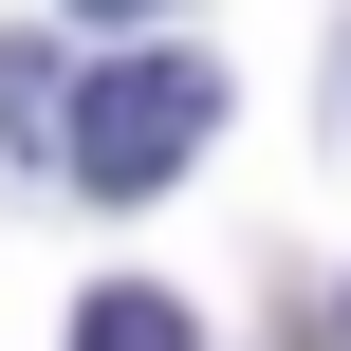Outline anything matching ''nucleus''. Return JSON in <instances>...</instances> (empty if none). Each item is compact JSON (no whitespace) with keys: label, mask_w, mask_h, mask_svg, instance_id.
<instances>
[{"label":"nucleus","mask_w":351,"mask_h":351,"mask_svg":"<svg viewBox=\"0 0 351 351\" xmlns=\"http://www.w3.org/2000/svg\"><path fill=\"white\" fill-rule=\"evenodd\" d=\"M204 130H222V56H111V74H74V148H56V167H74L93 204H148Z\"/></svg>","instance_id":"obj_1"},{"label":"nucleus","mask_w":351,"mask_h":351,"mask_svg":"<svg viewBox=\"0 0 351 351\" xmlns=\"http://www.w3.org/2000/svg\"><path fill=\"white\" fill-rule=\"evenodd\" d=\"M0 148H19V167H56V148H74V74H56V37H19V56H0Z\"/></svg>","instance_id":"obj_2"},{"label":"nucleus","mask_w":351,"mask_h":351,"mask_svg":"<svg viewBox=\"0 0 351 351\" xmlns=\"http://www.w3.org/2000/svg\"><path fill=\"white\" fill-rule=\"evenodd\" d=\"M74 351H204V333H185V296L111 278V296H74Z\"/></svg>","instance_id":"obj_3"},{"label":"nucleus","mask_w":351,"mask_h":351,"mask_svg":"<svg viewBox=\"0 0 351 351\" xmlns=\"http://www.w3.org/2000/svg\"><path fill=\"white\" fill-rule=\"evenodd\" d=\"M74 19H167V0H74Z\"/></svg>","instance_id":"obj_4"},{"label":"nucleus","mask_w":351,"mask_h":351,"mask_svg":"<svg viewBox=\"0 0 351 351\" xmlns=\"http://www.w3.org/2000/svg\"><path fill=\"white\" fill-rule=\"evenodd\" d=\"M333 333H351V296H333Z\"/></svg>","instance_id":"obj_5"}]
</instances>
